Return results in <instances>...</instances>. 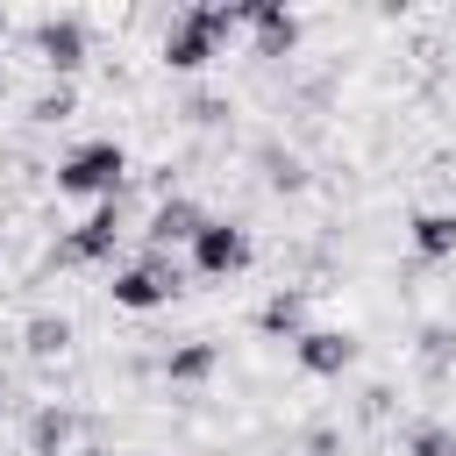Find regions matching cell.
Masks as SVG:
<instances>
[{
  "mask_svg": "<svg viewBox=\"0 0 456 456\" xmlns=\"http://www.w3.org/2000/svg\"><path fill=\"white\" fill-rule=\"evenodd\" d=\"M0 399H7V378H0Z\"/></svg>",
  "mask_w": 456,
  "mask_h": 456,
  "instance_id": "cb8c5ba5",
  "label": "cell"
},
{
  "mask_svg": "<svg viewBox=\"0 0 456 456\" xmlns=\"http://www.w3.org/2000/svg\"><path fill=\"white\" fill-rule=\"evenodd\" d=\"M121 185H128V150L114 142V135H100V142H78L64 164H57V192H71V200H121Z\"/></svg>",
  "mask_w": 456,
  "mask_h": 456,
  "instance_id": "7a4b0ae2",
  "label": "cell"
},
{
  "mask_svg": "<svg viewBox=\"0 0 456 456\" xmlns=\"http://www.w3.org/2000/svg\"><path fill=\"white\" fill-rule=\"evenodd\" d=\"M28 50H36V64H43L57 86H71V71L93 57V36H86L78 14H43V21L28 28Z\"/></svg>",
  "mask_w": 456,
  "mask_h": 456,
  "instance_id": "277c9868",
  "label": "cell"
},
{
  "mask_svg": "<svg viewBox=\"0 0 456 456\" xmlns=\"http://www.w3.org/2000/svg\"><path fill=\"white\" fill-rule=\"evenodd\" d=\"M242 14H249V0H242V7H214V0L178 7V14L164 21V64H171V71H200V64H214L221 43L242 28Z\"/></svg>",
  "mask_w": 456,
  "mask_h": 456,
  "instance_id": "6da1fadb",
  "label": "cell"
},
{
  "mask_svg": "<svg viewBox=\"0 0 456 456\" xmlns=\"http://www.w3.org/2000/svg\"><path fill=\"white\" fill-rule=\"evenodd\" d=\"M399 456H456V435H449L442 420H413V428L399 435Z\"/></svg>",
  "mask_w": 456,
  "mask_h": 456,
  "instance_id": "9a60e30c",
  "label": "cell"
},
{
  "mask_svg": "<svg viewBox=\"0 0 456 456\" xmlns=\"http://www.w3.org/2000/svg\"><path fill=\"white\" fill-rule=\"evenodd\" d=\"M114 306H128V314H157V306H171L178 292H185V264L171 256V249H142L128 271H114Z\"/></svg>",
  "mask_w": 456,
  "mask_h": 456,
  "instance_id": "3957f363",
  "label": "cell"
},
{
  "mask_svg": "<svg viewBox=\"0 0 456 456\" xmlns=\"http://www.w3.org/2000/svg\"><path fill=\"white\" fill-rule=\"evenodd\" d=\"M214 363H221V349H214V342H178V349L164 356V378H171V385H207V378H214Z\"/></svg>",
  "mask_w": 456,
  "mask_h": 456,
  "instance_id": "4fadbf2b",
  "label": "cell"
},
{
  "mask_svg": "<svg viewBox=\"0 0 456 456\" xmlns=\"http://www.w3.org/2000/svg\"><path fill=\"white\" fill-rule=\"evenodd\" d=\"M0 36H7V7H0Z\"/></svg>",
  "mask_w": 456,
  "mask_h": 456,
  "instance_id": "603a6c76",
  "label": "cell"
},
{
  "mask_svg": "<svg viewBox=\"0 0 456 456\" xmlns=\"http://www.w3.org/2000/svg\"><path fill=\"white\" fill-rule=\"evenodd\" d=\"M192 271H200V278H235V271H249V228L207 214V228L192 235Z\"/></svg>",
  "mask_w": 456,
  "mask_h": 456,
  "instance_id": "8992f818",
  "label": "cell"
},
{
  "mask_svg": "<svg viewBox=\"0 0 456 456\" xmlns=\"http://www.w3.org/2000/svg\"><path fill=\"white\" fill-rule=\"evenodd\" d=\"M207 228V214H200V200H185V192H164L157 200V214H150V228H142V242L150 249H192V235Z\"/></svg>",
  "mask_w": 456,
  "mask_h": 456,
  "instance_id": "52a82bcc",
  "label": "cell"
},
{
  "mask_svg": "<svg viewBox=\"0 0 456 456\" xmlns=\"http://www.w3.org/2000/svg\"><path fill=\"white\" fill-rule=\"evenodd\" d=\"M413 249H420L428 264H442V256H456V214H442V207H428V214H413Z\"/></svg>",
  "mask_w": 456,
  "mask_h": 456,
  "instance_id": "5bb4252c",
  "label": "cell"
},
{
  "mask_svg": "<svg viewBox=\"0 0 456 456\" xmlns=\"http://www.w3.org/2000/svg\"><path fill=\"white\" fill-rule=\"evenodd\" d=\"M292 356H299L306 378H342V370L356 363V335H349V328H306V335L292 342Z\"/></svg>",
  "mask_w": 456,
  "mask_h": 456,
  "instance_id": "ba28073f",
  "label": "cell"
},
{
  "mask_svg": "<svg viewBox=\"0 0 456 456\" xmlns=\"http://www.w3.org/2000/svg\"><path fill=\"white\" fill-rule=\"evenodd\" d=\"M121 235H128V228H121V200H100L71 235H57L50 264H64V271H71V264H107V256L121 249Z\"/></svg>",
  "mask_w": 456,
  "mask_h": 456,
  "instance_id": "5b68a950",
  "label": "cell"
},
{
  "mask_svg": "<svg viewBox=\"0 0 456 456\" xmlns=\"http://www.w3.org/2000/svg\"><path fill=\"white\" fill-rule=\"evenodd\" d=\"M385 406H392V392H385V385H370V392H363V413H370V420H385Z\"/></svg>",
  "mask_w": 456,
  "mask_h": 456,
  "instance_id": "44dd1931",
  "label": "cell"
},
{
  "mask_svg": "<svg viewBox=\"0 0 456 456\" xmlns=\"http://www.w3.org/2000/svg\"><path fill=\"white\" fill-rule=\"evenodd\" d=\"M21 349L43 356V363L64 356V349H71V321H64V314H28V321H21Z\"/></svg>",
  "mask_w": 456,
  "mask_h": 456,
  "instance_id": "7c38bea8",
  "label": "cell"
},
{
  "mask_svg": "<svg viewBox=\"0 0 456 456\" xmlns=\"http://www.w3.org/2000/svg\"><path fill=\"white\" fill-rule=\"evenodd\" d=\"M242 28L256 36V57H292V43H299V14L278 7V0H249Z\"/></svg>",
  "mask_w": 456,
  "mask_h": 456,
  "instance_id": "9c48e42d",
  "label": "cell"
},
{
  "mask_svg": "<svg viewBox=\"0 0 456 456\" xmlns=\"http://www.w3.org/2000/svg\"><path fill=\"white\" fill-rule=\"evenodd\" d=\"M264 178H271V192H299L306 185V164L292 150H264Z\"/></svg>",
  "mask_w": 456,
  "mask_h": 456,
  "instance_id": "e0dca14e",
  "label": "cell"
},
{
  "mask_svg": "<svg viewBox=\"0 0 456 456\" xmlns=\"http://www.w3.org/2000/svg\"><path fill=\"white\" fill-rule=\"evenodd\" d=\"M335 449H342L335 428H306V456H335Z\"/></svg>",
  "mask_w": 456,
  "mask_h": 456,
  "instance_id": "ffe728a7",
  "label": "cell"
},
{
  "mask_svg": "<svg viewBox=\"0 0 456 456\" xmlns=\"http://www.w3.org/2000/svg\"><path fill=\"white\" fill-rule=\"evenodd\" d=\"M185 121H192V128H221V121H228V100H214V93H192V100H185Z\"/></svg>",
  "mask_w": 456,
  "mask_h": 456,
  "instance_id": "d6986e66",
  "label": "cell"
},
{
  "mask_svg": "<svg viewBox=\"0 0 456 456\" xmlns=\"http://www.w3.org/2000/svg\"><path fill=\"white\" fill-rule=\"evenodd\" d=\"M78 456H107V449H78Z\"/></svg>",
  "mask_w": 456,
  "mask_h": 456,
  "instance_id": "7402d4cb",
  "label": "cell"
},
{
  "mask_svg": "<svg viewBox=\"0 0 456 456\" xmlns=\"http://www.w3.org/2000/svg\"><path fill=\"white\" fill-rule=\"evenodd\" d=\"M71 435H78L71 406H36V413H28V456H64Z\"/></svg>",
  "mask_w": 456,
  "mask_h": 456,
  "instance_id": "8fae6325",
  "label": "cell"
},
{
  "mask_svg": "<svg viewBox=\"0 0 456 456\" xmlns=\"http://www.w3.org/2000/svg\"><path fill=\"white\" fill-rule=\"evenodd\" d=\"M78 114V93L71 86H43L36 100H28V121H43V128H57V121H71Z\"/></svg>",
  "mask_w": 456,
  "mask_h": 456,
  "instance_id": "2e32d148",
  "label": "cell"
},
{
  "mask_svg": "<svg viewBox=\"0 0 456 456\" xmlns=\"http://www.w3.org/2000/svg\"><path fill=\"white\" fill-rule=\"evenodd\" d=\"M449 356H456V335H449V328H428V335H420V363L442 378V370H449Z\"/></svg>",
  "mask_w": 456,
  "mask_h": 456,
  "instance_id": "ac0fdd59",
  "label": "cell"
},
{
  "mask_svg": "<svg viewBox=\"0 0 456 456\" xmlns=\"http://www.w3.org/2000/svg\"><path fill=\"white\" fill-rule=\"evenodd\" d=\"M256 328H264V335H285V342H299V335H306V292H299V285L271 292V299L256 306Z\"/></svg>",
  "mask_w": 456,
  "mask_h": 456,
  "instance_id": "30bf717a",
  "label": "cell"
}]
</instances>
